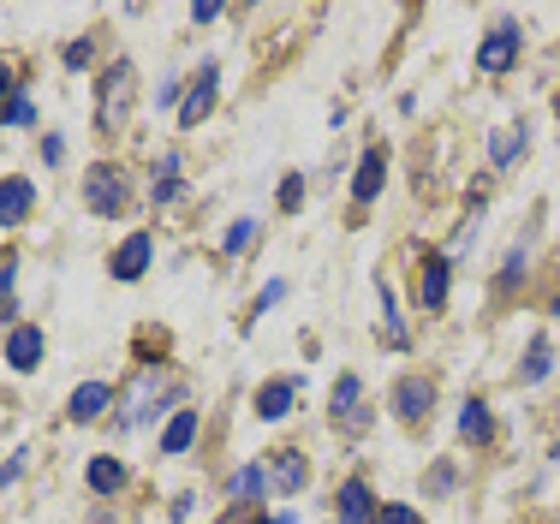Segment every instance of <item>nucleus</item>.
Listing matches in <instances>:
<instances>
[{"instance_id": "obj_37", "label": "nucleus", "mask_w": 560, "mask_h": 524, "mask_svg": "<svg viewBox=\"0 0 560 524\" xmlns=\"http://www.w3.org/2000/svg\"><path fill=\"white\" fill-rule=\"evenodd\" d=\"M257 524H292V513H262Z\"/></svg>"}, {"instance_id": "obj_10", "label": "nucleus", "mask_w": 560, "mask_h": 524, "mask_svg": "<svg viewBox=\"0 0 560 524\" xmlns=\"http://www.w3.org/2000/svg\"><path fill=\"white\" fill-rule=\"evenodd\" d=\"M150 257H155V238H150V233H126V238L114 245V257H108V275L131 287V280L150 275Z\"/></svg>"}, {"instance_id": "obj_32", "label": "nucleus", "mask_w": 560, "mask_h": 524, "mask_svg": "<svg viewBox=\"0 0 560 524\" xmlns=\"http://www.w3.org/2000/svg\"><path fill=\"white\" fill-rule=\"evenodd\" d=\"M280 299H287V280H269V287H262V292H257V299H250V316H245V322H257L262 311H275V304H280Z\"/></svg>"}, {"instance_id": "obj_15", "label": "nucleus", "mask_w": 560, "mask_h": 524, "mask_svg": "<svg viewBox=\"0 0 560 524\" xmlns=\"http://www.w3.org/2000/svg\"><path fill=\"white\" fill-rule=\"evenodd\" d=\"M36 209V185L24 179V173H12V179H0V226H24Z\"/></svg>"}, {"instance_id": "obj_9", "label": "nucleus", "mask_w": 560, "mask_h": 524, "mask_svg": "<svg viewBox=\"0 0 560 524\" xmlns=\"http://www.w3.org/2000/svg\"><path fill=\"white\" fill-rule=\"evenodd\" d=\"M382 179H388V150H382V143H370V150L358 155V167H352V185H346V191H352V203L370 209L382 197Z\"/></svg>"}, {"instance_id": "obj_14", "label": "nucleus", "mask_w": 560, "mask_h": 524, "mask_svg": "<svg viewBox=\"0 0 560 524\" xmlns=\"http://www.w3.org/2000/svg\"><path fill=\"white\" fill-rule=\"evenodd\" d=\"M43 352H48L43 328H31V322H12V334H7V364L19 370V375H31L36 364H43Z\"/></svg>"}, {"instance_id": "obj_20", "label": "nucleus", "mask_w": 560, "mask_h": 524, "mask_svg": "<svg viewBox=\"0 0 560 524\" xmlns=\"http://www.w3.org/2000/svg\"><path fill=\"white\" fill-rule=\"evenodd\" d=\"M518 375H525L530 387H537V382H549V375H555V340H549V334H530V346H525V364H518Z\"/></svg>"}, {"instance_id": "obj_18", "label": "nucleus", "mask_w": 560, "mask_h": 524, "mask_svg": "<svg viewBox=\"0 0 560 524\" xmlns=\"http://www.w3.org/2000/svg\"><path fill=\"white\" fill-rule=\"evenodd\" d=\"M525 150H530V126L525 119H513V126H501L495 138H489V167H518V161H525Z\"/></svg>"}, {"instance_id": "obj_35", "label": "nucleus", "mask_w": 560, "mask_h": 524, "mask_svg": "<svg viewBox=\"0 0 560 524\" xmlns=\"http://www.w3.org/2000/svg\"><path fill=\"white\" fill-rule=\"evenodd\" d=\"M376 524H423V519L411 513V506H382V513H376Z\"/></svg>"}, {"instance_id": "obj_22", "label": "nucleus", "mask_w": 560, "mask_h": 524, "mask_svg": "<svg viewBox=\"0 0 560 524\" xmlns=\"http://www.w3.org/2000/svg\"><path fill=\"white\" fill-rule=\"evenodd\" d=\"M262 489H269V465H238L233 482H226V494H233V501H257Z\"/></svg>"}, {"instance_id": "obj_17", "label": "nucleus", "mask_w": 560, "mask_h": 524, "mask_svg": "<svg viewBox=\"0 0 560 524\" xmlns=\"http://www.w3.org/2000/svg\"><path fill=\"white\" fill-rule=\"evenodd\" d=\"M108 406H114V387L108 382H84V387H72V399H66V418L96 423V418H108Z\"/></svg>"}, {"instance_id": "obj_4", "label": "nucleus", "mask_w": 560, "mask_h": 524, "mask_svg": "<svg viewBox=\"0 0 560 524\" xmlns=\"http://www.w3.org/2000/svg\"><path fill=\"white\" fill-rule=\"evenodd\" d=\"M518 54H525V31H518L513 19L489 24L483 43H477V72H483V78H506L518 66Z\"/></svg>"}, {"instance_id": "obj_16", "label": "nucleus", "mask_w": 560, "mask_h": 524, "mask_svg": "<svg viewBox=\"0 0 560 524\" xmlns=\"http://www.w3.org/2000/svg\"><path fill=\"white\" fill-rule=\"evenodd\" d=\"M84 482H90V494H102V501H114V494H126V459H114V453H96V459L84 465Z\"/></svg>"}, {"instance_id": "obj_30", "label": "nucleus", "mask_w": 560, "mask_h": 524, "mask_svg": "<svg viewBox=\"0 0 560 524\" xmlns=\"http://www.w3.org/2000/svg\"><path fill=\"white\" fill-rule=\"evenodd\" d=\"M304 209V173H287L280 179V214H299Z\"/></svg>"}, {"instance_id": "obj_8", "label": "nucleus", "mask_w": 560, "mask_h": 524, "mask_svg": "<svg viewBox=\"0 0 560 524\" xmlns=\"http://www.w3.org/2000/svg\"><path fill=\"white\" fill-rule=\"evenodd\" d=\"M430 411H435V382L430 375H399L394 382V418L406 429H418V423H430Z\"/></svg>"}, {"instance_id": "obj_25", "label": "nucleus", "mask_w": 560, "mask_h": 524, "mask_svg": "<svg viewBox=\"0 0 560 524\" xmlns=\"http://www.w3.org/2000/svg\"><path fill=\"white\" fill-rule=\"evenodd\" d=\"M12 275H19V251H0V316H19V304H12Z\"/></svg>"}, {"instance_id": "obj_2", "label": "nucleus", "mask_w": 560, "mask_h": 524, "mask_svg": "<svg viewBox=\"0 0 560 524\" xmlns=\"http://www.w3.org/2000/svg\"><path fill=\"white\" fill-rule=\"evenodd\" d=\"M138 114V66L131 60H108L96 78V131L102 138H119Z\"/></svg>"}, {"instance_id": "obj_23", "label": "nucleus", "mask_w": 560, "mask_h": 524, "mask_svg": "<svg viewBox=\"0 0 560 524\" xmlns=\"http://www.w3.org/2000/svg\"><path fill=\"white\" fill-rule=\"evenodd\" d=\"M179 191H185V179H179V155H162V167H155V185H150V203H173Z\"/></svg>"}, {"instance_id": "obj_31", "label": "nucleus", "mask_w": 560, "mask_h": 524, "mask_svg": "<svg viewBox=\"0 0 560 524\" xmlns=\"http://www.w3.org/2000/svg\"><path fill=\"white\" fill-rule=\"evenodd\" d=\"M501 287H506V292H513V287H525V245H518V251H506V257H501Z\"/></svg>"}, {"instance_id": "obj_7", "label": "nucleus", "mask_w": 560, "mask_h": 524, "mask_svg": "<svg viewBox=\"0 0 560 524\" xmlns=\"http://www.w3.org/2000/svg\"><path fill=\"white\" fill-rule=\"evenodd\" d=\"M447 292H453V257L447 251H423V268H418V304L430 316L447 311Z\"/></svg>"}, {"instance_id": "obj_12", "label": "nucleus", "mask_w": 560, "mask_h": 524, "mask_svg": "<svg viewBox=\"0 0 560 524\" xmlns=\"http://www.w3.org/2000/svg\"><path fill=\"white\" fill-rule=\"evenodd\" d=\"M269 489L275 494H304L311 489V459H304L299 447H280L269 459Z\"/></svg>"}, {"instance_id": "obj_33", "label": "nucleus", "mask_w": 560, "mask_h": 524, "mask_svg": "<svg viewBox=\"0 0 560 524\" xmlns=\"http://www.w3.org/2000/svg\"><path fill=\"white\" fill-rule=\"evenodd\" d=\"M24 465H31V447H19V453H7V459H0V494H7L12 482H19Z\"/></svg>"}, {"instance_id": "obj_3", "label": "nucleus", "mask_w": 560, "mask_h": 524, "mask_svg": "<svg viewBox=\"0 0 560 524\" xmlns=\"http://www.w3.org/2000/svg\"><path fill=\"white\" fill-rule=\"evenodd\" d=\"M131 185H138V179H131L119 161H90V167H84V209L102 214V221H126V209L138 203Z\"/></svg>"}, {"instance_id": "obj_36", "label": "nucleus", "mask_w": 560, "mask_h": 524, "mask_svg": "<svg viewBox=\"0 0 560 524\" xmlns=\"http://www.w3.org/2000/svg\"><path fill=\"white\" fill-rule=\"evenodd\" d=\"M43 161H48V167H60V161H66V143H60V138H43Z\"/></svg>"}, {"instance_id": "obj_24", "label": "nucleus", "mask_w": 560, "mask_h": 524, "mask_svg": "<svg viewBox=\"0 0 560 524\" xmlns=\"http://www.w3.org/2000/svg\"><path fill=\"white\" fill-rule=\"evenodd\" d=\"M376 292H382V340H388L394 352H406V328H399V299H394V287L382 280Z\"/></svg>"}, {"instance_id": "obj_5", "label": "nucleus", "mask_w": 560, "mask_h": 524, "mask_svg": "<svg viewBox=\"0 0 560 524\" xmlns=\"http://www.w3.org/2000/svg\"><path fill=\"white\" fill-rule=\"evenodd\" d=\"M328 423L346 429V435H358V429H370V399H364V375H335V387H328Z\"/></svg>"}, {"instance_id": "obj_38", "label": "nucleus", "mask_w": 560, "mask_h": 524, "mask_svg": "<svg viewBox=\"0 0 560 524\" xmlns=\"http://www.w3.org/2000/svg\"><path fill=\"white\" fill-rule=\"evenodd\" d=\"M555 119H560V96H555Z\"/></svg>"}, {"instance_id": "obj_34", "label": "nucleus", "mask_w": 560, "mask_h": 524, "mask_svg": "<svg viewBox=\"0 0 560 524\" xmlns=\"http://www.w3.org/2000/svg\"><path fill=\"white\" fill-rule=\"evenodd\" d=\"M19 96V72H12L7 60H0V114H7V102Z\"/></svg>"}, {"instance_id": "obj_21", "label": "nucleus", "mask_w": 560, "mask_h": 524, "mask_svg": "<svg viewBox=\"0 0 560 524\" xmlns=\"http://www.w3.org/2000/svg\"><path fill=\"white\" fill-rule=\"evenodd\" d=\"M191 441H197V411H173V418L162 423V453L173 459V453H191Z\"/></svg>"}, {"instance_id": "obj_26", "label": "nucleus", "mask_w": 560, "mask_h": 524, "mask_svg": "<svg viewBox=\"0 0 560 524\" xmlns=\"http://www.w3.org/2000/svg\"><path fill=\"white\" fill-rule=\"evenodd\" d=\"M96 43L102 36H72V43L60 48V60L72 66V72H84V66H96Z\"/></svg>"}, {"instance_id": "obj_1", "label": "nucleus", "mask_w": 560, "mask_h": 524, "mask_svg": "<svg viewBox=\"0 0 560 524\" xmlns=\"http://www.w3.org/2000/svg\"><path fill=\"white\" fill-rule=\"evenodd\" d=\"M179 375L173 370H143V375H131V387H126V399H119V423L114 429H143V423H155V418H173V406H179Z\"/></svg>"}, {"instance_id": "obj_39", "label": "nucleus", "mask_w": 560, "mask_h": 524, "mask_svg": "<svg viewBox=\"0 0 560 524\" xmlns=\"http://www.w3.org/2000/svg\"><path fill=\"white\" fill-rule=\"evenodd\" d=\"M555 316H560V304H555Z\"/></svg>"}, {"instance_id": "obj_13", "label": "nucleus", "mask_w": 560, "mask_h": 524, "mask_svg": "<svg viewBox=\"0 0 560 524\" xmlns=\"http://www.w3.org/2000/svg\"><path fill=\"white\" fill-rule=\"evenodd\" d=\"M292 399H299V375H269V382L250 394V406H257L262 423H280L292 411Z\"/></svg>"}, {"instance_id": "obj_11", "label": "nucleus", "mask_w": 560, "mask_h": 524, "mask_svg": "<svg viewBox=\"0 0 560 524\" xmlns=\"http://www.w3.org/2000/svg\"><path fill=\"white\" fill-rule=\"evenodd\" d=\"M376 513H382L376 489H370L364 477H346L340 494H335V519H340V524H376Z\"/></svg>"}, {"instance_id": "obj_29", "label": "nucleus", "mask_w": 560, "mask_h": 524, "mask_svg": "<svg viewBox=\"0 0 560 524\" xmlns=\"http://www.w3.org/2000/svg\"><path fill=\"white\" fill-rule=\"evenodd\" d=\"M0 119H7V126H19V131H31V126H36V102L19 90V96L7 102V114H0Z\"/></svg>"}, {"instance_id": "obj_6", "label": "nucleus", "mask_w": 560, "mask_h": 524, "mask_svg": "<svg viewBox=\"0 0 560 524\" xmlns=\"http://www.w3.org/2000/svg\"><path fill=\"white\" fill-rule=\"evenodd\" d=\"M215 96H221V60H203L191 78H185V102H179V126L197 131L209 114H215Z\"/></svg>"}, {"instance_id": "obj_28", "label": "nucleus", "mask_w": 560, "mask_h": 524, "mask_svg": "<svg viewBox=\"0 0 560 524\" xmlns=\"http://www.w3.org/2000/svg\"><path fill=\"white\" fill-rule=\"evenodd\" d=\"M453 471H459L453 459H435L430 477H423V494H435V501H442V494H453Z\"/></svg>"}, {"instance_id": "obj_19", "label": "nucleus", "mask_w": 560, "mask_h": 524, "mask_svg": "<svg viewBox=\"0 0 560 524\" xmlns=\"http://www.w3.org/2000/svg\"><path fill=\"white\" fill-rule=\"evenodd\" d=\"M459 441L465 447H489V441H495V418H489V406L477 394L459 406Z\"/></svg>"}, {"instance_id": "obj_27", "label": "nucleus", "mask_w": 560, "mask_h": 524, "mask_svg": "<svg viewBox=\"0 0 560 524\" xmlns=\"http://www.w3.org/2000/svg\"><path fill=\"white\" fill-rule=\"evenodd\" d=\"M250 238H257V221H233V226H226V238H221V251H226V257H245Z\"/></svg>"}]
</instances>
